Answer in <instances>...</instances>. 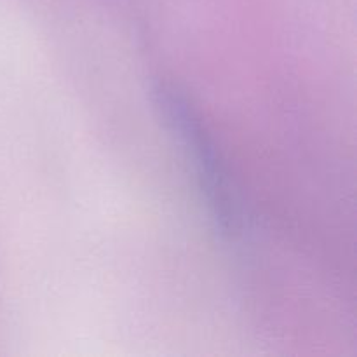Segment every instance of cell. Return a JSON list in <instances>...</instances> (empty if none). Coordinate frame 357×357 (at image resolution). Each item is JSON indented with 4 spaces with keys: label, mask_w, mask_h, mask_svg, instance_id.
I'll return each mask as SVG.
<instances>
[{
    "label": "cell",
    "mask_w": 357,
    "mask_h": 357,
    "mask_svg": "<svg viewBox=\"0 0 357 357\" xmlns=\"http://www.w3.org/2000/svg\"><path fill=\"white\" fill-rule=\"evenodd\" d=\"M155 96L164 117L183 143L188 160H192L216 230H220L225 239L237 241L241 236L239 209L211 139L208 138L190 105L173 87L160 84L155 89Z\"/></svg>",
    "instance_id": "1"
}]
</instances>
